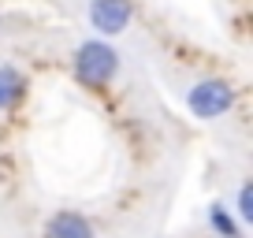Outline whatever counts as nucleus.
<instances>
[{
	"label": "nucleus",
	"instance_id": "nucleus-1",
	"mask_svg": "<svg viewBox=\"0 0 253 238\" xmlns=\"http://www.w3.org/2000/svg\"><path fill=\"white\" fill-rule=\"evenodd\" d=\"M71 64H75V79H79L82 86L101 89V86H108V82L116 79L119 52L104 38H93V41H82V45L75 48V60H71Z\"/></svg>",
	"mask_w": 253,
	"mask_h": 238
},
{
	"label": "nucleus",
	"instance_id": "nucleus-2",
	"mask_svg": "<svg viewBox=\"0 0 253 238\" xmlns=\"http://www.w3.org/2000/svg\"><path fill=\"white\" fill-rule=\"evenodd\" d=\"M231 104H235V89L223 79H201L186 93V108L198 119H220L231 112Z\"/></svg>",
	"mask_w": 253,
	"mask_h": 238
},
{
	"label": "nucleus",
	"instance_id": "nucleus-3",
	"mask_svg": "<svg viewBox=\"0 0 253 238\" xmlns=\"http://www.w3.org/2000/svg\"><path fill=\"white\" fill-rule=\"evenodd\" d=\"M89 23L101 38H116L130 26V4L126 0H89Z\"/></svg>",
	"mask_w": 253,
	"mask_h": 238
},
{
	"label": "nucleus",
	"instance_id": "nucleus-4",
	"mask_svg": "<svg viewBox=\"0 0 253 238\" xmlns=\"http://www.w3.org/2000/svg\"><path fill=\"white\" fill-rule=\"evenodd\" d=\"M45 238H93V227L82 212H71V208H63V212L48 216L45 223Z\"/></svg>",
	"mask_w": 253,
	"mask_h": 238
},
{
	"label": "nucleus",
	"instance_id": "nucleus-5",
	"mask_svg": "<svg viewBox=\"0 0 253 238\" xmlns=\"http://www.w3.org/2000/svg\"><path fill=\"white\" fill-rule=\"evenodd\" d=\"M23 93H26L23 71H15L11 64H0V112L15 108V104L23 101Z\"/></svg>",
	"mask_w": 253,
	"mask_h": 238
},
{
	"label": "nucleus",
	"instance_id": "nucleus-6",
	"mask_svg": "<svg viewBox=\"0 0 253 238\" xmlns=\"http://www.w3.org/2000/svg\"><path fill=\"white\" fill-rule=\"evenodd\" d=\"M209 227H212L216 238H242L238 223L231 220V212H227L223 205H212V208H209Z\"/></svg>",
	"mask_w": 253,
	"mask_h": 238
},
{
	"label": "nucleus",
	"instance_id": "nucleus-7",
	"mask_svg": "<svg viewBox=\"0 0 253 238\" xmlns=\"http://www.w3.org/2000/svg\"><path fill=\"white\" fill-rule=\"evenodd\" d=\"M238 216H242V223H253V186L250 183L238 186Z\"/></svg>",
	"mask_w": 253,
	"mask_h": 238
}]
</instances>
